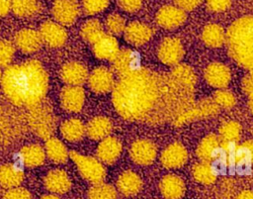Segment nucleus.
Masks as SVG:
<instances>
[{"mask_svg":"<svg viewBox=\"0 0 253 199\" xmlns=\"http://www.w3.org/2000/svg\"><path fill=\"white\" fill-rule=\"evenodd\" d=\"M192 90L172 76L138 67L121 76L113 89V104L126 120L155 122L167 116L175 120L186 111Z\"/></svg>","mask_w":253,"mask_h":199,"instance_id":"1","label":"nucleus"},{"mask_svg":"<svg viewBox=\"0 0 253 199\" xmlns=\"http://www.w3.org/2000/svg\"><path fill=\"white\" fill-rule=\"evenodd\" d=\"M5 95L17 106L34 107L43 100L48 86L47 73L36 59L8 66L1 79Z\"/></svg>","mask_w":253,"mask_h":199,"instance_id":"2","label":"nucleus"},{"mask_svg":"<svg viewBox=\"0 0 253 199\" xmlns=\"http://www.w3.org/2000/svg\"><path fill=\"white\" fill-rule=\"evenodd\" d=\"M226 41L232 58L245 68L253 70V16L235 21L227 31Z\"/></svg>","mask_w":253,"mask_h":199,"instance_id":"3","label":"nucleus"},{"mask_svg":"<svg viewBox=\"0 0 253 199\" xmlns=\"http://www.w3.org/2000/svg\"><path fill=\"white\" fill-rule=\"evenodd\" d=\"M29 123L34 132L42 139H49L55 131V118L48 104L42 102L31 108Z\"/></svg>","mask_w":253,"mask_h":199,"instance_id":"4","label":"nucleus"},{"mask_svg":"<svg viewBox=\"0 0 253 199\" xmlns=\"http://www.w3.org/2000/svg\"><path fill=\"white\" fill-rule=\"evenodd\" d=\"M70 157L77 165L80 174L89 182H103L106 176V169L103 164L92 156L82 155L76 151L70 152Z\"/></svg>","mask_w":253,"mask_h":199,"instance_id":"5","label":"nucleus"},{"mask_svg":"<svg viewBox=\"0 0 253 199\" xmlns=\"http://www.w3.org/2000/svg\"><path fill=\"white\" fill-rule=\"evenodd\" d=\"M79 11L80 8L77 0H56L51 9L55 21L65 26H69L76 21Z\"/></svg>","mask_w":253,"mask_h":199,"instance_id":"6","label":"nucleus"},{"mask_svg":"<svg viewBox=\"0 0 253 199\" xmlns=\"http://www.w3.org/2000/svg\"><path fill=\"white\" fill-rule=\"evenodd\" d=\"M184 50L181 42L175 38L165 39L159 46L158 57L167 65L177 64L183 57Z\"/></svg>","mask_w":253,"mask_h":199,"instance_id":"7","label":"nucleus"},{"mask_svg":"<svg viewBox=\"0 0 253 199\" xmlns=\"http://www.w3.org/2000/svg\"><path fill=\"white\" fill-rule=\"evenodd\" d=\"M40 34L42 42L52 48H59L67 40L66 30L58 23L46 21L41 26Z\"/></svg>","mask_w":253,"mask_h":199,"instance_id":"8","label":"nucleus"},{"mask_svg":"<svg viewBox=\"0 0 253 199\" xmlns=\"http://www.w3.org/2000/svg\"><path fill=\"white\" fill-rule=\"evenodd\" d=\"M88 81L91 89L97 93H105L115 87L113 72L104 66L95 68L90 73Z\"/></svg>","mask_w":253,"mask_h":199,"instance_id":"9","label":"nucleus"},{"mask_svg":"<svg viewBox=\"0 0 253 199\" xmlns=\"http://www.w3.org/2000/svg\"><path fill=\"white\" fill-rule=\"evenodd\" d=\"M130 157L132 160L141 165H147L153 162L156 157V147L148 140H138L130 148Z\"/></svg>","mask_w":253,"mask_h":199,"instance_id":"10","label":"nucleus"},{"mask_svg":"<svg viewBox=\"0 0 253 199\" xmlns=\"http://www.w3.org/2000/svg\"><path fill=\"white\" fill-rule=\"evenodd\" d=\"M186 20V13L177 6L167 5L162 7L157 15V23L165 29H174L181 26Z\"/></svg>","mask_w":253,"mask_h":199,"instance_id":"11","label":"nucleus"},{"mask_svg":"<svg viewBox=\"0 0 253 199\" xmlns=\"http://www.w3.org/2000/svg\"><path fill=\"white\" fill-rule=\"evenodd\" d=\"M60 76L62 80L70 86H79L89 77L87 67L78 61L65 63L61 68Z\"/></svg>","mask_w":253,"mask_h":199,"instance_id":"12","label":"nucleus"},{"mask_svg":"<svg viewBox=\"0 0 253 199\" xmlns=\"http://www.w3.org/2000/svg\"><path fill=\"white\" fill-rule=\"evenodd\" d=\"M218 105L211 100H203L201 101L197 106L184 111L182 114H180L175 120H174V124L179 126L184 124L185 122L197 119V118H201V117H205V116H209L211 114H214L217 112L218 110Z\"/></svg>","mask_w":253,"mask_h":199,"instance_id":"13","label":"nucleus"},{"mask_svg":"<svg viewBox=\"0 0 253 199\" xmlns=\"http://www.w3.org/2000/svg\"><path fill=\"white\" fill-rule=\"evenodd\" d=\"M85 99L84 90L80 86H65L60 93L62 107L69 112H78L82 109Z\"/></svg>","mask_w":253,"mask_h":199,"instance_id":"14","label":"nucleus"},{"mask_svg":"<svg viewBox=\"0 0 253 199\" xmlns=\"http://www.w3.org/2000/svg\"><path fill=\"white\" fill-rule=\"evenodd\" d=\"M15 43L23 52L32 53L40 50L42 39L39 32L32 29H24L16 34Z\"/></svg>","mask_w":253,"mask_h":199,"instance_id":"15","label":"nucleus"},{"mask_svg":"<svg viewBox=\"0 0 253 199\" xmlns=\"http://www.w3.org/2000/svg\"><path fill=\"white\" fill-rule=\"evenodd\" d=\"M113 64L116 72L120 76H124L138 68V56L133 50L125 49L118 52Z\"/></svg>","mask_w":253,"mask_h":199,"instance_id":"16","label":"nucleus"},{"mask_svg":"<svg viewBox=\"0 0 253 199\" xmlns=\"http://www.w3.org/2000/svg\"><path fill=\"white\" fill-rule=\"evenodd\" d=\"M122 152V144L115 137H107L97 148V155L99 159L107 164L114 163Z\"/></svg>","mask_w":253,"mask_h":199,"instance_id":"17","label":"nucleus"},{"mask_svg":"<svg viewBox=\"0 0 253 199\" xmlns=\"http://www.w3.org/2000/svg\"><path fill=\"white\" fill-rule=\"evenodd\" d=\"M205 78L210 85L216 88H223L230 81V71L224 64L214 62L206 68Z\"/></svg>","mask_w":253,"mask_h":199,"instance_id":"18","label":"nucleus"},{"mask_svg":"<svg viewBox=\"0 0 253 199\" xmlns=\"http://www.w3.org/2000/svg\"><path fill=\"white\" fill-rule=\"evenodd\" d=\"M125 39L133 46H141L148 42L152 36V30L140 22L129 23L125 30Z\"/></svg>","mask_w":253,"mask_h":199,"instance_id":"19","label":"nucleus"},{"mask_svg":"<svg viewBox=\"0 0 253 199\" xmlns=\"http://www.w3.org/2000/svg\"><path fill=\"white\" fill-rule=\"evenodd\" d=\"M186 149L180 144L168 146L161 154V162L167 168H177L182 166L187 160Z\"/></svg>","mask_w":253,"mask_h":199,"instance_id":"20","label":"nucleus"},{"mask_svg":"<svg viewBox=\"0 0 253 199\" xmlns=\"http://www.w3.org/2000/svg\"><path fill=\"white\" fill-rule=\"evenodd\" d=\"M93 50L95 55L100 59L114 60L120 51L119 44L113 35L105 34L98 42L94 44Z\"/></svg>","mask_w":253,"mask_h":199,"instance_id":"21","label":"nucleus"},{"mask_svg":"<svg viewBox=\"0 0 253 199\" xmlns=\"http://www.w3.org/2000/svg\"><path fill=\"white\" fill-rule=\"evenodd\" d=\"M44 185L50 192L63 194L69 190L71 181L65 171L61 169H54L46 174L44 178Z\"/></svg>","mask_w":253,"mask_h":199,"instance_id":"22","label":"nucleus"},{"mask_svg":"<svg viewBox=\"0 0 253 199\" xmlns=\"http://www.w3.org/2000/svg\"><path fill=\"white\" fill-rule=\"evenodd\" d=\"M160 191L166 199H180L185 193L184 181L177 175H166L160 182Z\"/></svg>","mask_w":253,"mask_h":199,"instance_id":"23","label":"nucleus"},{"mask_svg":"<svg viewBox=\"0 0 253 199\" xmlns=\"http://www.w3.org/2000/svg\"><path fill=\"white\" fill-rule=\"evenodd\" d=\"M24 179V172L14 164L7 163L0 167V184L6 188L18 187Z\"/></svg>","mask_w":253,"mask_h":199,"instance_id":"24","label":"nucleus"},{"mask_svg":"<svg viewBox=\"0 0 253 199\" xmlns=\"http://www.w3.org/2000/svg\"><path fill=\"white\" fill-rule=\"evenodd\" d=\"M86 132L93 140H104L112 132V123L106 117H96L87 124Z\"/></svg>","mask_w":253,"mask_h":199,"instance_id":"25","label":"nucleus"},{"mask_svg":"<svg viewBox=\"0 0 253 199\" xmlns=\"http://www.w3.org/2000/svg\"><path fill=\"white\" fill-rule=\"evenodd\" d=\"M219 142L214 135L206 137L198 147L197 154L203 162H210L217 157L219 151Z\"/></svg>","mask_w":253,"mask_h":199,"instance_id":"26","label":"nucleus"},{"mask_svg":"<svg viewBox=\"0 0 253 199\" xmlns=\"http://www.w3.org/2000/svg\"><path fill=\"white\" fill-rule=\"evenodd\" d=\"M141 185V179L133 171H125L118 179V187L120 191L126 196L136 194L140 190Z\"/></svg>","mask_w":253,"mask_h":199,"instance_id":"27","label":"nucleus"},{"mask_svg":"<svg viewBox=\"0 0 253 199\" xmlns=\"http://www.w3.org/2000/svg\"><path fill=\"white\" fill-rule=\"evenodd\" d=\"M23 163L28 167H35L41 165L44 160V150L39 145L26 146L20 152Z\"/></svg>","mask_w":253,"mask_h":199,"instance_id":"28","label":"nucleus"},{"mask_svg":"<svg viewBox=\"0 0 253 199\" xmlns=\"http://www.w3.org/2000/svg\"><path fill=\"white\" fill-rule=\"evenodd\" d=\"M86 127L78 119H69L61 124L60 132L62 137L69 142L81 140L85 134Z\"/></svg>","mask_w":253,"mask_h":199,"instance_id":"29","label":"nucleus"},{"mask_svg":"<svg viewBox=\"0 0 253 199\" xmlns=\"http://www.w3.org/2000/svg\"><path fill=\"white\" fill-rule=\"evenodd\" d=\"M12 10L18 17L29 18L41 11V3L40 0H13Z\"/></svg>","mask_w":253,"mask_h":199,"instance_id":"30","label":"nucleus"},{"mask_svg":"<svg viewBox=\"0 0 253 199\" xmlns=\"http://www.w3.org/2000/svg\"><path fill=\"white\" fill-rule=\"evenodd\" d=\"M45 151L48 157L56 162V163H63L66 161L68 152L61 141L56 138H49L45 143Z\"/></svg>","mask_w":253,"mask_h":199,"instance_id":"31","label":"nucleus"},{"mask_svg":"<svg viewBox=\"0 0 253 199\" xmlns=\"http://www.w3.org/2000/svg\"><path fill=\"white\" fill-rule=\"evenodd\" d=\"M105 35L103 26L101 23L96 20V19H91L85 22L81 28V36L82 38L90 43V44H95L98 42L103 36Z\"/></svg>","mask_w":253,"mask_h":199,"instance_id":"32","label":"nucleus"},{"mask_svg":"<svg viewBox=\"0 0 253 199\" xmlns=\"http://www.w3.org/2000/svg\"><path fill=\"white\" fill-rule=\"evenodd\" d=\"M203 41L204 43L211 48L220 47L225 39L224 32L222 28L216 24L208 25L203 31Z\"/></svg>","mask_w":253,"mask_h":199,"instance_id":"33","label":"nucleus"},{"mask_svg":"<svg viewBox=\"0 0 253 199\" xmlns=\"http://www.w3.org/2000/svg\"><path fill=\"white\" fill-rule=\"evenodd\" d=\"M171 76L181 85L192 88V89L194 88V85L196 82V76L194 71L186 64H181L176 66L173 69Z\"/></svg>","mask_w":253,"mask_h":199,"instance_id":"34","label":"nucleus"},{"mask_svg":"<svg viewBox=\"0 0 253 199\" xmlns=\"http://www.w3.org/2000/svg\"><path fill=\"white\" fill-rule=\"evenodd\" d=\"M193 175L197 181L203 184H211L216 178L215 170L209 162L196 164L193 168Z\"/></svg>","mask_w":253,"mask_h":199,"instance_id":"35","label":"nucleus"},{"mask_svg":"<svg viewBox=\"0 0 253 199\" xmlns=\"http://www.w3.org/2000/svg\"><path fill=\"white\" fill-rule=\"evenodd\" d=\"M234 162L237 166H249L253 163V141H247L237 146Z\"/></svg>","mask_w":253,"mask_h":199,"instance_id":"36","label":"nucleus"},{"mask_svg":"<svg viewBox=\"0 0 253 199\" xmlns=\"http://www.w3.org/2000/svg\"><path fill=\"white\" fill-rule=\"evenodd\" d=\"M116 189L107 183H95L88 192V199H116Z\"/></svg>","mask_w":253,"mask_h":199,"instance_id":"37","label":"nucleus"},{"mask_svg":"<svg viewBox=\"0 0 253 199\" xmlns=\"http://www.w3.org/2000/svg\"><path fill=\"white\" fill-rule=\"evenodd\" d=\"M237 145L234 142H224L220 145L219 151L217 154V157L222 162L223 165L226 166H233L235 165L234 158H235V150H236Z\"/></svg>","mask_w":253,"mask_h":199,"instance_id":"38","label":"nucleus"},{"mask_svg":"<svg viewBox=\"0 0 253 199\" xmlns=\"http://www.w3.org/2000/svg\"><path fill=\"white\" fill-rule=\"evenodd\" d=\"M219 133L224 142L236 143V141H238V139L240 137L241 128L237 122L229 121L221 126Z\"/></svg>","mask_w":253,"mask_h":199,"instance_id":"39","label":"nucleus"},{"mask_svg":"<svg viewBox=\"0 0 253 199\" xmlns=\"http://www.w3.org/2000/svg\"><path fill=\"white\" fill-rule=\"evenodd\" d=\"M106 27L112 35L119 36L125 33L126 25L125 19L121 15L114 13L108 16L106 20Z\"/></svg>","mask_w":253,"mask_h":199,"instance_id":"40","label":"nucleus"},{"mask_svg":"<svg viewBox=\"0 0 253 199\" xmlns=\"http://www.w3.org/2000/svg\"><path fill=\"white\" fill-rule=\"evenodd\" d=\"M15 53L13 44L7 40L0 41V66H8Z\"/></svg>","mask_w":253,"mask_h":199,"instance_id":"41","label":"nucleus"},{"mask_svg":"<svg viewBox=\"0 0 253 199\" xmlns=\"http://www.w3.org/2000/svg\"><path fill=\"white\" fill-rule=\"evenodd\" d=\"M82 4L86 14L94 15L105 10L109 5V0H83Z\"/></svg>","mask_w":253,"mask_h":199,"instance_id":"42","label":"nucleus"},{"mask_svg":"<svg viewBox=\"0 0 253 199\" xmlns=\"http://www.w3.org/2000/svg\"><path fill=\"white\" fill-rule=\"evenodd\" d=\"M214 102L223 108H231L235 104L234 95L226 90H217L213 96Z\"/></svg>","mask_w":253,"mask_h":199,"instance_id":"43","label":"nucleus"},{"mask_svg":"<svg viewBox=\"0 0 253 199\" xmlns=\"http://www.w3.org/2000/svg\"><path fill=\"white\" fill-rule=\"evenodd\" d=\"M4 199H32V197L30 192L27 189L21 188V187H15V188L9 189L5 193Z\"/></svg>","mask_w":253,"mask_h":199,"instance_id":"44","label":"nucleus"},{"mask_svg":"<svg viewBox=\"0 0 253 199\" xmlns=\"http://www.w3.org/2000/svg\"><path fill=\"white\" fill-rule=\"evenodd\" d=\"M231 0H207V5L213 12L225 11L230 6Z\"/></svg>","mask_w":253,"mask_h":199,"instance_id":"45","label":"nucleus"},{"mask_svg":"<svg viewBox=\"0 0 253 199\" xmlns=\"http://www.w3.org/2000/svg\"><path fill=\"white\" fill-rule=\"evenodd\" d=\"M142 0H118L120 7L126 12H135L141 6Z\"/></svg>","mask_w":253,"mask_h":199,"instance_id":"46","label":"nucleus"},{"mask_svg":"<svg viewBox=\"0 0 253 199\" xmlns=\"http://www.w3.org/2000/svg\"><path fill=\"white\" fill-rule=\"evenodd\" d=\"M177 7L184 11H192L198 7L203 0H173Z\"/></svg>","mask_w":253,"mask_h":199,"instance_id":"47","label":"nucleus"},{"mask_svg":"<svg viewBox=\"0 0 253 199\" xmlns=\"http://www.w3.org/2000/svg\"><path fill=\"white\" fill-rule=\"evenodd\" d=\"M242 87H243V90L248 95L253 93V72L245 76V78L242 81Z\"/></svg>","mask_w":253,"mask_h":199,"instance_id":"48","label":"nucleus"},{"mask_svg":"<svg viewBox=\"0 0 253 199\" xmlns=\"http://www.w3.org/2000/svg\"><path fill=\"white\" fill-rule=\"evenodd\" d=\"M13 0H0V18L6 16L12 8Z\"/></svg>","mask_w":253,"mask_h":199,"instance_id":"49","label":"nucleus"},{"mask_svg":"<svg viewBox=\"0 0 253 199\" xmlns=\"http://www.w3.org/2000/svg\"><path fill=\"white\" fill-rule=\"evenodd\" d=\"M236 199H253V191H250V190L242 191L237 195Z\"/></svg>","mask_w":253,"mask_h":199,"instance_id":"50","label":"nucleus"},{"mask_svg":"<svg viewBox=\"0 0 253 199\" xmlns=\"http://www.w3.org/2000/svg\"><path fill=\"white\" fill-rule=\"evenodd\" d=\"M41 199H60V198L55 196V195H53V194H47V195L42 196Z\"/></svg>","mask_w":253,"mask_h":199,"instance_id":"51","label":"nucleus"},{"mask_svg":"<svg viewBox=\"0 0 253 199\" xmlns=\"http://www.w3.org/2000/svg\"><path fill=\"white\" fill-rule=\"evenodd\" d=\"M249 107L251 112L253 113V93L249 94Z\"/></svg>","mask_w":253,"mask_h":199,"instance_id":"52","label":"nucleus"},{"mask_svg":"<svg viewBox=\"0 0 253 199\" xmlns=\"http://www.w3.org/2000/svg\"><path fill=\"white\" fill-rule=\"evenodd\" d=\"M2 72H1V69H0V81H1V79H2Z\"/></svg>","mask_w":253,"mask_h":199,"instance_id":"53","label":"nucleus"}]
</instances>
